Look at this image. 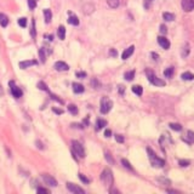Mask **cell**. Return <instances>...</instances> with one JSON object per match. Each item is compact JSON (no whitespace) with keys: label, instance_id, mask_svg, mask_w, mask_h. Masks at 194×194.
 <instances>
[{"label":"cell","instance_id":"cell-18","mask_svg":"<svg viewBox=\"0 0 194 194\" xmlns=\"http://www.w3.org/2000/svg\"><path fill=\"white\" fill-rule=\"evenodd\" d=\"M7 24H9V18L5 14H0V25L1 27H7Z\"/></svg>","mask_w":194,"mask_h":194},{"label":"cell","instance_id":"cell-41","mask_svg":"<svg viewBox=\"0 0 194 194\" xmlns=\"http://www.w3.org/2000/svg\"><path fill=\"white\" fill-rule=\"evenodd\" d=\"M36 190H38L39 194H49V193H50V192H49L47 189H45V188H38Z\"/></svg>","mask_w":194,"mask_h":194},{"label":"cell","instance_id":"cell-40","mask_svg":"<svg viewBox=\"0 0 194 194\" xmlns=\"http://www.w3.org/2000/svg\"><path fill=\"white\" fill-rule=\"evenodd\" d=\"M179 165L183 166V167H186V166L189 165V160H183V159H181V160H179Z\"/></svg>","mask_w":194,"mask_h":194},{"label":"cell","instance_id":"cell-29","mask_svg":"<svg viewBox=\"0 0 194 194\" xmlns=\"http://www.w3.org/2000/svg\"><path fill=\"white\" fill-rule=\"evenodd\" d=\"M181 55H182L183 58H186V57L189 55V45H188V44H186V45L183 46V49H182V54H181Z\"/></svg>","mask_w":194,"mask_h":194},{"label":"cell","instance_id":"cell-11","mask_svg":"<svg viewBox=\"0 0 194 194\" xmlns=\"http://www.w3.org/2000/svg\"><path fill=\"white\" fill-rule=\"evenodd\" d=\"M35 64H38V62L35 60H28V61H22L20 62V68L21 69H25L28 67H32V66H35Z\"/></svg>","mask_w":194,"mask_h":194},{"label":"cell","instance_id":"cell-21","mask_svg":"<svg viewBox=\"0 0 194 194\" xmlns=\"http://www.w3.org/2000/svg\"><path fill=\"white\" fill-rule=\"evenodd\" d=\"M132 92L136 94L137 96H142V94H143V89H142L141 85H134L132 86Z\"/></svg>","mask_w":194,"mask_h":194},{"label":"cell","instance_id":"cell-53","mask_svg":"<svg viewBox=\"0 0 194 194\" xmlns=\"http://www.w3.org/2000/svg\"><path fill=\"white\" fill-rule=\"evenodd\" d=\"M119 92H120L121 95L124 94V86H123V85H120V86H119Z\"/></svg>","mask_w":194,"mask_h":194},{"label":"cell","instance_id":"cell-24","mask_svg":"<svg viewBox=\"0 0 194 194\" xmlns=\"http://www.w3.org/2000/svg\"><path fill=\"white\" fill-rule=\"evenodd\" d=\"M181 78H182L183 80H193L194 79V74L190 73V72H185L182 75H181Z\"/></svg>","mask_w":194,"mask_h":194},{"label":"cell","instance_id":"cell-44","mask_svg":"<svg viewBox=\"0 0 194 194\" xmlns=\"http://www.w3.org/2000/svg\"><path fill=\"white\" fill-rule=\"evenodd\" d=\"M158 181H159V182L165 183V185H170V181H169V179H166V178H158Z\"/></svg>","mask_w":194,"mask_h":194},{"label":"cell","instance_id":"cell-33","mask_svg":"<svg viewBox=\"0 0 194 194\" xmlns=\"http://www.w3.org/2000/svg\"><path fill=\"white\" fill-rule=\"evenodd\" d=\"M121 164H123V165L126 167V169H129V170H130V171H132V170H134V169H132V166H131V164L129 163L126 159H121Z\"/></svg>","mask_w":194,"mask_h":194},{"label":"cell","instance_id":"cell-27","mask_svg":"<svg viewBox=\"0 0 194 194\" xmlns=\"http://www.w3.org/2000/svg\"><path fill=\"white\" fill-rule=\"evenodd\" d=\"M174 72H175L174 67H169V68H166V69L164 70V75H165L166 78H171V76L174 75Z\"/></svg>","mask_w":194,"mask_h":194},{"label":"cell","instance_id":"cell-37","mask_svg":"<svg viewBox=\"0 0 194 194\" xmlns=\"http://www.w3.org/2000/svg\"><path fill=\"white\" fill-rule=\"evenodd\" d=\"M78 78H81V79H84V78H86L87 76V74H86V72H76V74H75Z\"/></svg>","mask_w":194,"mask_h":194},{"label":"cell","instance_id":"cell-13","mask_svg":"<svg viewBox=\"0 0 194 194\" xmlns=\"http://www.w3.org/2000/svg\"><path fill=\"white\" fill-rule=\"evenodd\" d=\"M68 23L69 24H72V25H79V18H78L74 14H73V12H68Z\"/></svg>","mask_w":194,"mask_h":194},{"label":"cell","instance_id":"cell-39","mask_svg":"<svg viewBox=\"0 0 194 194\" xmlns=\"http://www.w3.org/2000/svg\"><path fill=\"white\" fill-rule=\"evenodd\" d=\"M50 96H51V98H52L54 101H56V102H58V103H61V105H62V103H63V101L61 100V98H58L56 95H54V94H50Z\"/></svg>","mask_w":194,"mask_h":194},{"label":"cell","instance_id":"cell-35","mask_svg":"<svg viewBox=\"0 0 194 194\" xmlns=\"http://www.w3.org/2000/svg\"><path fill=\"white\" fill-rule=\"evenodd\" d=\"M105 157H106V160H107L108 163H110V164H114V159L112 158V155H110L108 152H106V153H105Z\"/></svg>","mask_w":194,"mask_h":194},{"label":"cell","instance_id":"cell-7","mask_svg":"<svg viewBox=\"0 0 194 194\" xmlns=\"http://www.w3.org/2000/svg\"><path fill=\"white\" fill-rule=\"evenodd\" d=\"M41 177H43L44 183L47 185L49 187H57V181L55 177H52L51 175H47V174H44Z\"/></svg>","mask_w":194,"mask_h":194},{"label":"cell","instance_id":"cell-45","mask_svg":"<svg viewBox=\"0 0 194 194\" xmlns=\"http://www.w3.org/2000/svg\"><path fill=\"white\" fill-rule=\"evenodd\" d=\"M35 145H36V147H38L39 149H44V146H43V143H41L40 141H36V142H35Z\"/></svg>","mask_w":194,"mask_h":194},{"label":"cell","instance_id":"cell-20","mask_svg":"<svg viewBox=\"0 0 194 194\" xmlns=\"http://www.w3.org/2000/svg\"><path fill=\"white\" fill-rule=\"evenodd\" d=\"M105 126H107V120L105 119H97L96 121V130H101V129H103Z\"/></svg>","mask_w":194,"mask_h":194},{"label":"cell","instance_id":"cell-30","mask_svg":"<svg viewBox=\"0 0 194 194\" xmlns=\"http://www.w3.org/2000/svg\"><path fill=\"white\" fill-rule=\"evenodd\" d=\"M38 87L40 89V90H43V91L50 92V91H49V87H47V85H46L44 81H39V83H38Z\"/></svg>","mask_w":194,"mask_h":194},{"label":"cell","instance_id":"cell-50","mask_svg":"<svg viewBox=\"0 0 194 194\" xmlns=\"http://www.w3.org/2000/svg\"><path fill=\"white\" fill-rule=\"evenodd\" d=\"M92 84L95 85V89H98V87H100V84L97 83V80H96V79H94V80H92Z\"/></svg>","mask_w":194,"mask_h":194},{"label":"cell","instance_id":"cell-12","mask_svg":"<svg viewBox=\"0 0 194 194\" xmlns=\"http://www.w3.org/2000/svg\"><path fill=\"white\" fill-rule=\"evenodd\" d=\"M158 44H159L163 49H165V50H167V49L170 47V41L167 40L165 36H158Z\"/></svg>","mask_w":194,"mask_h":194},{"label":"cell","instance_id":"cell-43","mask_svg":"<svg viewBox=\"0 0 194 194\" xmlns=\"http://www.w3.org/2000/svg\"><path fill=\"white\" fill-rule=\"evenodd\" d=\"M160 33H161V34H166V33H167V28H166V25H164V24H161V25H160Z\"/></svg>","mask_w":194,"mask_h":194},{"label":"cell","instance_id":"cell-25","mask_svg":"<svg viewBox=\"0 0 194 194\" xmlns=\"http://www.w3.org/2000/svg\"><path fill=\"white\" fill-rule=\"evenodd\" d=\"M124 78L127 80V81H131L134 78H135V70H130V72H126L125 73V75H124Z\"/></svg>","mask_w":194,"mask_h":194},{"label":"cell","instance_id":"cell-19","mask_svg":"<svg viewBox=\"0 0 194 194\" xmlns=\"http://www.w3.org/2000/svg\"><path fill=\"white\" fill-rule=\"evenodd\" d=\"M44 17H45V22L46 23L51 22V20H52V12H51V10H49V9L44 10Z\"/></svg>","mask_w":194,"mask_h":194},{"label":"cell","instance_id":"cell-32","mask_svg":"<svg viewBox=\"0 0 194 194\" xmlns=\"http://www.w3.org/2000/svg\"><path fill=\"white\" fill-rule=\"evenodd\" d=\"M31 35H32V38H35V36H36V31H35V21H34V20L32 21V27H31Z\"/></svg>","mask_w":194,"mask_h":194},{"label":"cell","instance_id":"cell-10","mask_svg":"<svg viewBox=\"0 0 194 194\" xmlns=\"http://www.w3.org/2000/svg\"><path fill=\"white\" fill-rule=\"evenodd\" d=\"M55 69L57 72H67L69 69V66L66 62H63V61H57L55 63Z\"/></svg>","mask_w":194,"mask_h":194},{"label":"cell","instance_id":"cell-52","mask_svg":"<svg viewBox=\"0 0 194 194\" xmlns=\"http://www.w3.org/2000/svg\"><path fill=\"white\" fill-rule=\"evenodd\" d=\"M149 6H150V1H149V0H146V1H145V7L148 9Z\"/></svg>","mask_w":194,"mask_h":194},{"label":"cell","instance_id":"cell-51","mask_svg":"<svg viewBox=\"0 0 194 194\" xmlns=\"http://www.w3.org/2000/svg\"><path fill=\"white\" fill-rule=\"evenodd\" d=\"M110 135H112V131L110 130H106L105 131V136L106 137H110Z\"/></svg>","mask_w":194,"mask_h":194},{"label":"cell","instance_id":"cell-6","mask_svg":"<svg viewBox=\"0 0 194 194\" xmlns=\"http://www.w3.org/2000/svg\"><path fill=\"white\" fill-rule=\"evenodd\" d=\"M9 85H10V90H11V94H12V96H14L15 98H21L22 97V90L15 84V81H10L9 83Z\"/></svg>","mask_w":194,"mask_h":194},{"label":"cell","instance_id":"cell-15","mask_svg":"<svg viewBox=\"0 0 194 194\" xmlns=\"http://www.w3.org/2000/svg\"><path fill=\"white\" fill-rule=\"evenodd\" d=\"M183 141L187 142L188 145L194 143V132H193V131H187V134H186L185 137H183Z\"/></svg>","mask_w":194,"mask_h":194},{"label":"cell","instance_id":"cell-46","mask_svg":"<svg viewBox=\"0 0 194 194\" xmlns=\"http://www.w3.org/2000/svg\"><path fill=\"white\" fill-rule=\"evenodd\" d=\"M109 54H110V56H113V57H115L116 55H118V52L114 50V49H110V51H109Z\"/></svg>","mask_w":194,"mask_h":194},{"label":"cell","instance_id":"cell-9","mask_svg":"<svg viewBox=\"0 0 194 194\" xmlns=\"http://www.w3.org/2000/svg\"><path fill=\"white\" fill-rule=\"evenodd\" d=\"M181 5L186 12H190L192 10H194V0H182Z\"/></svg>","mask_w":194,"mask_h":194},{"label":"cell","instance_id":"cell-47","mask_svg":"<svg viewBox=\"0 0 194 194\" xmlns=\"http://www.w3.org/2000/svg\"><path fill=\"white\" fill-rule=\"evenodd\" d=\"M150 55H152V57H153V60H154V61H158V60H159V55H157L155 52H152Z\"/></svg>","mask_w":194,"mask_h":194},{"label":"cell","instance_id":"cell-48","mask_svg":"<svg viewBox=\"0 0 194 194\" xmlns=\"http://www.w3.org/2000/svg\"><path fill=\"white\" fill-rule=\"evenodd\" d=\"M52 110H54L56 114H63V109H57V108H54Z\"/></svg>","mask_w":194,"mask_h":194},{"label":"cell","instance_id":"cell-5","mask_svg":"<svg viewBox=\"0 0 194 194\" xmlns=\"http://www.w3.org/2000/svg\"><path fill=\"white\" fill-rule=\"evenodd\" d=\"M112 107H113V102L109 98H107V97H103L102 101H101V113L102 114L109 113V110L112 109Z\"/></svg>","mask_w":194,"mask_h":194},{"label":"cell","instance_id":"cell-31","mask_svg":"<svg viewBox=\"0 0 194 194\" xmlns=\"http://www.w3.org/2000/svg\"><path fill=\"white\" fill-rule=\"evenodd\" d=\"M169 126L172 129V130H175V131H181V130H182V126H181L179 124H176V123H171Z\"/></svg>","mask_w":194,"mask_h":194},{"label":"cell","instance_id":"cell-36","mask_svg":"<svg viewBox=\"0 0 194 194\" xmlns=\"http://www.w3.org/2000/svg\"><path fill=\"white\" fill-rule=\"evenodd\" d=\"M28 6L31 10H34L36 7V1L35 0H28Z\"/></svg>","mask_w":194,"mask_h":194},{"label":"cell","instance_id":"cell-16","mask_svg":"<svg viewBox=\"0 0 194 194\" xmlns=\"http://www.w3.org/2000/svg\"><path fill=\"white\" fill-rule=\"evenodd\" d=\"M72 86H73V91H74V94H83L84 92V86L81 85V84H79V83H73L72 84Z\"/></svg>","mask_w":194,"mask_h":194},{"label":"cell","instance_id":"cell-4","mask_svg":"<svg viewBox=\"0 0 194 194\" xmlns=\"http://www.w3.org/2000/svg\"><path fill=\"white\" fill-rule=\"evenodd\" d=\"M146 74H147V76H148V80H149L153 85H155V86H165V81L155 76V74H154L152 70H146Z\"/></svg>","mask_w":194,"mask_h":194},{"label":"cell","instance_id":"cell-54","mask_svg":"<svg viewBox=\"0 0 194 194\" xmlns=\"http://www.w3.org/2000/svg\"><path fill=\"white\" fill-rule=\"evenodd\" d=\"M45 38H47V40H50V41H52V39H54L52 35H45Z\"/></svg>","mask_w":194,"mask_h":194},{"label":"cell","instance_id":"cell-14","mask_svg":"<svg viewBox=\"0 0 194 194\" xmlns=\"http://www.w3.org/2000/svg\"><path fill=\"white\" fill-rule=\"evenodd\" d=\"M134 51H135V46L134 45H131L130 47H127L124 52H123V55H121V58L123 60H127L129 57H130L132 54H134Z\"/></svg>","mask_w":194,"mask_h":194},{"label":"cell","instance_id":"cell-26","mask_svg":"<svg viewBox=\"0 0 194 194\" xmlns=\"http://www.w3.org/2000/svg\"><path fill=\"white\" fill-rule=\"evenodd\" d=\"M39 57H40V61H41V63H45V61H46L45 47H41L40 50H39Z\"/></svg>","mask_w":194,"mask_h":194},{"label":"cell","instance_id":"cell-38","mask_svg":"<svg viewBox=\"0 0 194 194\" xmlns=\"http://www.w3.org/2000/svg\"><path fill=\"white\" fill-rule=\"evenodd\" d=\"M79 178L83 181L84 183H89V182H90V179H89L87 177H85V175H83V174H79Z\"/></svg>","mask_w":194,"mask_h":194},{"label":"cell","instance_id":"cell-49","mask_svg":"<svg viewBox=\"0 0 194 194\" xmlns=\"http://www.w3.org/2000/svg\"><path fill=\"white\" fill-rule=\"evenodd\" d=\"M72 126H73V127H75V129H83V127H84L81 124H73Z\"/></svg>","mask_w":194,"mask_h":194},{"label":"cell","instance_id":"cell-42","mask_svg":"<svg viewBox=\"0 0 194 194\" xmlns=\"http://www.w3.org/2000/svg\"><path fill=\"white\" fill-rule=\"evenodd\" d=\"M115 140H116V142H119V143H123V142H124V137L121 135H116Z\"/></svg>","mask_w":194,"mask_h":194},{"label":"cell","instance_id":"cell-1","mask_svg":"<svg viewBox=\"0 0 194 194\" xmlns=\"http://www.w3.org/2000/svg\"><path fill=\"white\" fill-rule=\"evenodd\" d=\"M147 152H148V155H149V159H150V163L154 167H163L165 165V161L160 158L157 157V154H155L150 148H147Z\"/></svg>","mask_w":194,"mask_h":194},{"label":"cell","instance_id":"cell-17","mask_svg":"<svg viewBox=\"0 0 194 194\" xmlns=\"http://www.w3.org/2000/svg\"><path fill=\"white\" fill-rule=\"evenodd\" d=\"M57 35L61 40H64L66 39V28L63 27V25H60L58 29H57Z\"/></svg>","mask_w":194,"mask_h":194},{"label":"cell","instance_id":"cell-28","mask_svg":"<svg viewBox=\"0 0 194 194\" xmlns=\"http://www.w3.org/2000/svg\"><path fill=\"white\" fill-rule=\"evenodd\" d=\"M68 112L70 114H73V115H76L78 114V107L75 105H69L68 106Z\"/></svg>","mask_w":194,"mask_h":194},{"label":"cell","instance_id":"cell-8","mask_svg":"<svg viewBox=\"0 0 194 194\" xmlns=\"http://www.w3.org/2000/svg\"><path fill=\"white\" fill-rule=\"evenodd\" d=\"M67 189H68L70 193H74V194H84V193H85V190H84L83 188H80L79 186H76V185H74V183H70V182L67 183Z\"/></svg>","mask_w":194,"mask_h":194},{"label":"cell","instance_id":"cell-23","mask_svg":"<svg viewBox=\"0 0 194 194\" xmlns=\"http://www.w3.org/2000/svg\"><path fill=\"white\" fill-rule=\"evenodd\" d=\"M163 18L165 21H167V22H171V21L175 20V15L174 14H170V12H164V14H163Z\"/></svg>","mask_w":194,"mask_h":194},{"label":"cell","instance_id":"cell-2","mask_svg":"<svg viewBox=\"0 0 194 194\" xmlns=\"http://www.w3.org/2000/svg\"><path fill=\"white\" fill-rule=\"evenodd\" d=\"M72 150L75 153V155H78L79 158H85V149L81 146L80 142L78 141H72Z\"/></svg>","mask_w":194,"mask_h":194},{"label":"cell","instance_id":"cell-34","mask_svg":"<svg viewBox=\"0 0 194 194\" xmlns=\"http://www.w3.org/2000/svg\"><path fill=\"white\" fill-rule=\"evenodd\" d=\"M18 24L21 25V27H27V18H24V17H21L18 18Z\"/></svg>","mask_w":194,"mask_h":194},{"label":"cell","instance_id":"cell-3","mask_svg":"<svg viewBox=\"0 0 194 194\" xmlns=\"http://www.w3.org/2000/svg\"><path fill=\"white\" fill-rule=\"evenodd\" d=\"M101 179L107 187H110L113 185V174H112V171L109 169L103 170V172L101 175Z\"/></svg>","mask_w":194,"mask_h":194},{"label":"cell","instance_id":"cell-22","mask_svg":"<svg viewBox=\"0 0 194 194\" xmlns=\"http://www.w3.org/2000/svg\"><path fill=\"white\" fill-rule=\"evenodd\" d=\"M107 4L109 5V7L116 9V7H119V5H120V0H107Z\"/></svg>","mask_w":194,"mask_h":194}]
</instances>
